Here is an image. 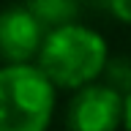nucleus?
<instances>
[{
  "instance_id": "f03ea898",
  "label": "nucleus",
  "mask_w": 131,
  "mask_h": 131,
  "mask_svg": "<svg viewBox=\"0 0 131 131\" xmlns=\"http://www.w3.org/2000/svg\"><path fill=\"white\" fill-rule=\"evenodd\" d=\"M55 88L41 66L6 63L0 68V131H47Z\"/></svg>"
},
{
  "instance_id": "39448f33",
  "label": "nucleus",
  "mask_w": 131,
  "mask_h": 131,
  "mask_svg": "<svg viewBox=\"0 0 131 131\" xmlns=\"http://www.w3.org/2000/svg\"><path fill=\"white\" fill-rule=\"evenodd\" d=\"M30 11L38 16L44 30H55L63 25H71L77 16V0H30Z\"/></svg>"
},
{
  "instance_id": "7ed1b4c3",
  "label": "nucleus",
  "mask_w": 131,
  "mask_h": 131,
  "mask_svg": "<svg viewBox=\"0 0 131 131\" xmlns=\"http://www.w3.org/2000/svg\"><path fill=\"white\" fill-rule=\"evenodd\" d=\"M71 131H117L126 120V98L112 85H85L66 112Z\"/></svg>"
},
{
  "instance_id": "0eeeda50",
  "label": "nucleus",
  "mask_w": 131,
  "mask_h": 131,
  "mask_svg": "<svg viewBox=\"0 0 131 131\" xmlns=\"http://www.w3.org/2000/svg\"><path fill=\"white\" fill-rule=\"evenodd\" d=\"M123 126H126V131H131V90L126 96V120H123Z\"/></svg>"
},
{
  "instance_id": "423d86ee",
  "label": "nucleus",
  "mask_w": 131,
  "mask_h": 131,
  "mask_svg": "<svg viewBox=\"0 0 131 131\" xmlns=\"http://www.w3.org/2000/svg\"><path fill=\"white\" fill-rule=\"evenodd\" d=\"M106 3L120 22H131V0H106Z\"/></svg>"
},
{
  "instance_id": "f257e3e1",
  "label": "nucleus",
  "mask_w": 131,
  "mask_h": 131,
  "mask_svg": "<svg viewBox=\"0 0 131 131\" xmlns=\"http://www.w3.org/2000/svg\"><path fill=\"white\" fill-rule=\"evenodd\" d=\"M38 66L57 88L79 90L98 79L106 68V41L90 27L63 25L44 36Z\"/></svg>"
},
{
  "instance_id": "20e7f679",
  "label": "nucleus",
  "mask_w": 131,
  "mask_h": 131,
  "mask_svg": "<svg viewBox=\"0 0 131 131\" xmlns=\"http://www.w3.org/2000/svg\"><path fill=\"white\" fill-rule=\"evenodd\" d=\"M44 25L30 6H11L0 11V57L6 63H30L41 52Z\"/></svg>"
}]
</instances>
